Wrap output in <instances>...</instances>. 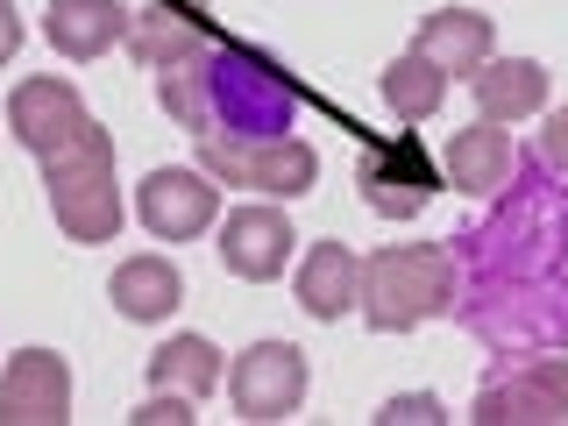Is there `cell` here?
Wrapping results in <instances>:
<instances>
[{"label":"cell","mask_w":568,"mask_h":426,"mask_svg":"<svg viewBox=\"0 0 568 426\" xmlns=\"http://www.w3.org/2000/svg\"><path fill=\"white\" fill-rule=\"evenodd\" d=\"M156 100L192 135H284L298 114V85L248 43H213L185 64L156 71Z\"/></svg>","instance_id":"1"},{"label":"cell","mask_w":568,"mask_h":426,"mask_svg":"<svg viewBox=\"0 0 568 426\" xmlns=\"http://www.w3.org/2000/svg\"><path fill=\"white\" fill-rule=\"evenodd\" d=\"M355 313L377 334H405L426 327V320L455 313V256L440 242H390L363 263V292H355Z\"/></svg>","instance_id":"2"},{"label":"cell","mask_w":568,"mask_h":426,"mask_svg":"<svg viewBox=\"0 0 568 426\" xmlns=\"http://www.w3.org/2000/svg\"><path fill=\"white\" fill-rule=\"evenodd\" d=\"M50 213L71 242H114L121 235V178H114V135L85 121L58 156H43Z\"/></svg>","instance_id":"3"},{"label":"cell","mask_w":568,"mask_h":426,"mask_svg":"<svg viewBox=\"0 0 568 426\" xmlns=\"http://www.w3.org/2000/svg\"><path fill=\"white\" fill-rule=\"evenodd\" d=\"M469 327L484 334L490 348H505V355H526V348H555L568 342V292L555 277H490V284H476L469 292Z\"/></svg>","instance_id":"4"},{"label":"cell","mask_w":568,"mask_h":426,"mask_svg":"<svg viewBox=\"0 0 568 426\" xmlns=\"http://www.w3.org/2000/svg\"><path fill=\"white\" fill-rule=\"evenodd\" d=\"M200 171L213 185L256 192V200H298V192H313L320 156L298 135H200Z\"/></svg>","instance_id":"5"},{"label":"cell","mask_w":568,"mask_h":426,"mask_svg":"<svg viewBox=\"0 0 568 426\" xmlns=\"http://www.w3.org/2000/svg\"><path fill=\"white\" fill-rule=\"evenodd\" d=\"M476 426H568V355H532L476 390Z\"/></svg>","instance_id":"6"},{"label":"cell","mask_w":568,"mask_h":426,"mask_svg":"<svg viewBox=\"0 0 568 426\" xmlns=\"http://www.w3.org/2000/svg\"><path fill=\"white\" fill-rule=\"evenodd\" d=\"M306 348L298 342H256L235 355V369H227V398H235L242 419L271 426V419H292L298 405H306Z\"/></svg>","instance_id":"7"},{"label":"cell","mask_w":568,"mask_h":426,"mask_svg":"<svg viewBox=\"0 0 568 426\" xmlns=\"http://www.w3.org/2000/svg\"><path fill=\"white\" fill-rule=\"evenodd\" d=\"M135 213L156 242H192L221 221V192H213L206 171H185V164H156L150 178L135 185Z\"/></svg>","instance_id":"8"},{"label":"cell","mask_w":568,"mask_h":426,"mask_svg":"<svg viewBox=\"0 0 568 426\" xmlns=\"http://www.w3.org/2000/svg\"><path fill=\"white\" fill-rule=\"evenodd\" d=\"M85 100H79V85L71 79H58V71H43V79H22L8 93V135L22 142V150L43 164V156H58L71 135L85 129Z\"/></svg>","instance_id":"9"},{"label":"cell","mask_w":568,"mask_h":426,"mask_svg":"<svg viewBox=\"0 0 568 426\" xmlns=\"http://www.w3.org/2000/svg\"><path fill=\"white\" fill-rule=\"evenodd\" d=\"M221 263H227V277H242V284H271V277H284V263H292V248H298V235H292V221H284V206L277 200H248V206H235L221 221Z\"/></svg>","instance_id":"10"},{"label":"cell","mask_w":568,"mask_h":426,"mask_svg":"<svg viewBox=\"0 0 568 426\" xmlns=\"http://www.w3.org/2000/svg\"><path fill=\"white\" fill-rule=\"evenodd\" d=\"M71 419V363L50 348H22L0 369V426H64Z\"/></svg>","instance_id":"11"},{"label":"cell","mask_w":568,"mask_h":426,"mask_svg":"<svg viewBox=\"0 0 568 426\" xmlns=\"http://www.w3.org/2000/svg\"><path fill=\"white\" fill-rule=\"evenodd\" d=\"M440 171H448V185L469 192V200H497V192L511 185V171H519V150H511L505 121H476V129H462L448 142Z\"/></svg>","instance_id":"12"},{"label":"cell","mask_w":568,"mask_h":426,"mask_svg":"<svg viewBox=\"0 0 568 426\" xmlns=\"http://www.w3.org/2000/svg\"><path fill=\"white\" fill-rule=\"evenodd\" d=\"M43 36H50L58 58L93 64L114 43H129V8H114V0H50V8H43Z\"/></svg>","instance_id":"13"},{"label":"cell","mask_w":568,"mask_h":426,"mask_svg":"<svg viewBox=\"0 0 568 426\" xmlns=\"http://www.w3.org/2000/svg\"><path fill=\"white\" fill-rule=\"evenodd\" d=\"M413 50H419V58H434L448 79H455V71L469 79L476 64L497 58V29H490V14H476V8H434V14L419 22Z\"/></svg>","instance_id":"14"},{"label":"cell","mask_w":568,"mask_h":426,"mask_svg":"<svg viewBox=\"0 0 568 426\" xmlns=\"http://www.w3.org/2000/svg\"><path fill=\"white\" fill-rule=\"evenodd\" d=\"M355 185H363V206L384 213V221H413V213L434 200V178L419 171L413 142H405V150H369L363 171H355Z\"/></svg>","instance_id":"15"},{"label":"cell","mask_w":568,"mask_h":426,"mask_svg":"<svg viewBox=\"0 0 568 426\" xmlns=\"http://www.w3.org/2000/svg\"><path fill=\"white\" fill-rule=\"evenodd\" d=\"M469 93H476V121H526L547 106V71L532 58H490L469 71Z\"/></svg>","instance_id":"16"},{"label":"cell","mask_w":568,"mask_h":426,"mask_svg":"<svg viewBox=\"0 0 568 426\" xmlns=\"http://www.w3.org/2000/svg\"><path fill=\"white\" fill-rule=\"evenodd\" d=\"M106 298H114L121 320H135V327H156V320L178 313V298H185V277H178L171 256H129L114 277H106Z\"/></svg>","instance_id":"17"},{"label":"cell","mask_w":568,"mask_h":426,"mask_svg":"<svg viewBox=\"0 0 568 426\" xmlns=\"http://www.w3.org/2000/svg\"><path fill=\"white\" fill-rule=\"evenodd\" d=\"M355 292H363V256L348 242H313L298 263V306L313 320H342L355 313Z\"/></svg>","instance_id":"18"},{"label":"cell","mask_w":568,"mask_h":426,"mask_svg":"<svg viewBox=\"0 0 568 426\" xmlns=\"http://www.w3.org/2000/svg\"><path fill=\"white\" fill-rule=\"evenodd\" d=\"M206 43H213V29L200 22V14L171 8V0H164V8H150V14H129V50H135V64H150V71L200 58Z\"/></svg>","instance_id":"19"},{"label":"cell","mask_w":568,"mask_h":426,"mask_svg":"<svg viewBox=\"0 0 568 426\" xmlns=\"http://www.w3.org/2000/svg\"><path fill=\"white\" fill-rule=\"evenodd\" d=\"M221 377H227V363L206 334H171L164 348H150V390H185V398L200 405V398L221 390Z\"/></svg>","instance_id":"20"},{"label":"cell","mask_w":568,"mask_h":426,"mask_svg":"<svg viewBox=\"0 0 568 426\" xmlns=\"http://www.w3.org/2000/svg\"><path fill=\"white\" fill-rule=\"evenodd\" d=\"M440 100H448V71L434 58H419V50H405V58L384 64V106L398 121H434Z\"/></svg>","instance_id":"21"},{"label":"cell","mask_w":568,"mask_h":426,"mask_svg":"<svg viewBox=\"0 0 568 426\" xmlns=\"http://www.w3.org/2000/svg\"><path fill=\"white\" fill-rule=\"evenodd\" d=\"M440 419H448V405L434 390H405V398H390L377 413V426H440Z\"/></svg>","instance_id":"22"},{"label":"cell","mask_w":568,"mask_h":426,"mask_svg":"<svg viewBox=\"0 0 568 426\" xmlns=\"http://www.w3.org/2000/svg\"><path fill=\"white\" fill-rule=\"evenodd\" d=\"M129 419H135V426H192L200 413H192L185 390H150V405H135Z\"/></svg>","instance_id":"23"},{"label":"cell","mask_w":568,"mask_h":426,"mask_svg":"<svg viewBox=\"0 0 568 426\" xmlns=\"http://www.w3.org/2000/svg\"><path fill=\"white\" fill-rule=\"evenodd\" d=\"M540 156L568 178V106H555V114H547V129H540Z\"/></svg>","instance_id":"24"},{"label":"cell","mask_w":568,"mask_h":426,"mask_svg":"<svg viewBox=\"0 0 568 426\" xmlns=\"http://www.w3.org/2000/svg\"><path fill=\"white\" fill-rule=\"evenodd\" d=\"M22 50V14H14V0H0V64Z\"/></svg>","instance_id":"25"}]
</instances>
